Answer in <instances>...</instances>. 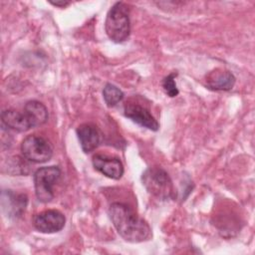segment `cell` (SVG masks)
Here are the masks:
<instances>
[{"mask_svg": "<svg viewBox=\"0 0 255 255\" xmlns=\"http://www.w3.org/2000/svg\"><path fill=\"white\" fill-rule=\"evenodd\" d=\"M141 181L148 193L158 199L167 200L174 197L175 190L171 178L161 167L146 168L141 175Z\"/></svg>", "mask_w": 255, "mask_h": 255, "instance_id": "3", "label": "cell"}, {"mask_svg": "<svg viewBox=\"0 0 255 255\" xmlns=\"http://www.w3.org/2000/svg\"><path fill=\"white\" fill-rule=\"evenodd\" d=\"M176 76H177V73L173 72V73H170L169 75H167L162 80V88H163L165 94L170 98L176 97L179 93V91L176 87V83H175Z\"/></svg>", "mask_w": 255, "mask_h": 255, "instance_id": "16", "label": "cell"}, {"mask_svg": "<svg viewBox=\"0 0 255 255\" xmlns=\"http://www.w3.org/2000/svg\"><path fill=\"white\" fill-rule=\"evenodd\" d=\"M23 112L29 120L32 128L44 125L49 118L47 108L38 101H29L25 104Z\"/></svg>", "mask_w": 255, "mask_h": 255, "instance_id": "13", "label": "cell"}, {"mask_svg": "<svg viewBox=\"0 0 255 255\" xmlns=\"http://www.w3.org/2000/svg\"><path fill=\"white\" fill-rule=\"evenodd\" d=\"M94 167L102 174L112 179H120L124 174V165L122 161L115 156L105 154H96L93 157Z\"/></svg>", "mask_w": 255, "mask_h": 255, "instance_id": "9", "label": "cell"}, {"mask_svg": "<svg viewBox=\"0 0 255 255\" xmlns=\"http://www.w3.org/2000/svg\"><path fill=\"white\" fill-rule=\"evenodd\" d=\"M234 75L223 69H215L205 77V87L211 91H229L234 87Z\"/></svg>", "mask_w": 255, "mask_h": 255, "instance_id": "11", "label": "cell"}, {"mask_svg": "<svg viewBox=\"0 0 255 255\" xmlns=\"http://www.w3.org/2000/svg\"><path fill=\"white\" fill-rule=\"evenodd\" d=\"M81 147L85 153L96 149L102 140V134L99 128L93 124H83L76 129Z\"/></svg>", "mask_w": 255, "mask_h": 255, "instance_id": "10", "label": "cell"}, {"mask_svg": "<svg viewBox=\"0 0 255 255\" xmlns=\"http://www.w3.org/2000/svg\"><path fill=\"white\" fill-rule=\"evenodd\" d=\"M50 3H51L52 5H54V6H57V7H62V8H64V7L68 6V5H70V3H71V2H68V1H56V2L50 1Z\"/></svg>", "mask_w": 255, "mask_h": 255, "instance_id": "17", "label": "cell"}, {"mask_svg": "<svg viewBox=\"0 0 255 255\" xmlns=\"http://www.w3.org/2000/svg\"><path fill=\"white\" fill-rule=\"evenodd\" d=\"M28 169L29 166L26 161L19 156H14L8 161V172L13 175L26 174L28 173Z\"/></svg>", "mask_w": 255, "mask_h": 255, "instance_id": "15", "label": "cell"}, {"mask_svg": "<svg viewBox=\"0 0 255 255\" xmlns=\"http://www.w3.org/2000/svg\"><path fill=\"white\" fill-rule=\"evenodd\" d=\"M64 214L56 209L44 210L33 218L34 227L41 233H55L61 231L65 226Z\"/></svg>", "mask_w": 255, "mask_h": 255, "instance_id": "6", "label": "cell"}, {"mask_svg": "<svg viewBox=\"0 0 255 255\" xmlns=\"http://www.w3.org/2000/svg\"><path fill=\"white\" fill-rule=\"evenodd\" d=\"M125 116L138 126L156 131L159 128L157 121L144 106L136 103H127L124 109Z\"/></svg>", "mask_w": 255, "mask_h": 255, "instance_id": "8", "label": "cell"}, {"mask_svg": "<svg viewBox=\"0 0 255 255\" xmlns=\"http://www.w3.org/2000/svg\"><path fill=\"white\" fill-rule=\"evenodd\" d=\"M109 216L120 236L128 242L139 243L151 237L148 223L125 203H112L109 207Z\"/></svg>", "mask_w": 255, "mask_h": 255, "instance_id": "1", "label": "cell"}, {"mask_svg": "<svg viewBox=\"0 0 255 255\" xmlns=\"http://www.w3.org/2000/svg\"><path fill=\"white\" fill-rule=\"evenodd\" d=\"M103 98L108 107L112 108L124 99V93L117 86L107 84L103 89Z\"/></svg>", "mask_w": 255, "mask_h": 255, "instance_id": "14", "label": "cell"}, {"mask_svg": "<svg viewBox=\"0 0 255 255\" xmlns=\"http://www.w3.org/2000/svg\"><path fill=\"white\" fill-rule=\"evenodd\" d=\"M108 37L115 43L125 42L130 33L129 8L124 2L115 3L109 10L105 22Z\"/></svg>", "mask_w": 255, "mask_h": 255, "instance_id": "2", "label": "cell"}, {"mask_svg": "<svg viewBox=\"0 0 255 255\" xmlns=\"http://www.w3.org/2000/svg\"><path fill=\"white\" fill-rule=\"evenodd\" d=\"M21 152L26 160L34 163H43L51 159L53 146L48 139L43 136L30 134L21 143Z\"/></svg>", "mask_w": 255, "mask_h": 255, "instance_id": "5", "label": "cell"}, {"mask_svg": "<svg viewBox=\"0 0 255 255\" xmlns=\"http://www.w3.org/2000/svg\"><path fill=\"white\" fill-rule=\"evenodd\" d=\"M1 122L3 127L19 132L27 131L30 128H33L25 113H20L13 109L4 110L1 113Z\"/></svg>", "mask_w": 255, "mask_h": 255, "instance_id": "12", "label": "cell"}, {"mask_svg": "<svg viewBox=\"0 0 255 255\" xmlns=\"http://www.w3.org/2000/svg\"><path fill=\"white\" fill-rule=\"evenodd\" d=\"M2 209L11 219L20 218L26 210L28 196L24 193H16L13 190H3L1 194Z\"/></svg>", "mask_w": 255, "mask_h": 255, "instance_id": "7", "label": "cell"}, {"mask_svg": "<svg viewBox=\"0 0 255 255\" xmlns=\"http://www.w3.org/2000/svg\"><path fill=\"white\" fill-rule=\"evenodd\" d=\"M61 176V169L56 165L38 168L34 175L35 194L39 201L48 203L54 198V186Z\"/></svg>", "mask_w": 255, "mask_h": 255, "instance_id": "4", "label": "cell"}]
</instances>
